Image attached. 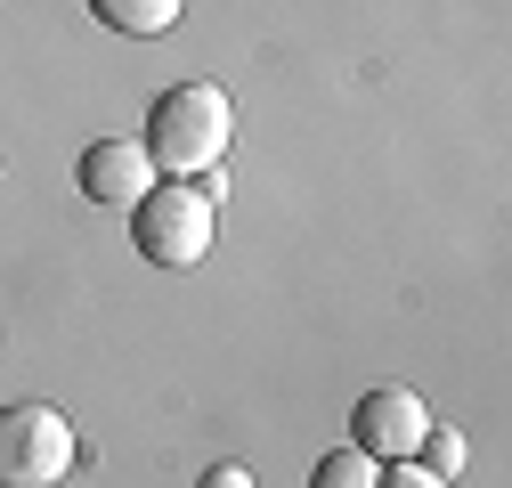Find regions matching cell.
Returning a JSON list of instances; mask_svg holds the SVG:
<instances>
[{
    "label": "cell",
    "instance_id": "obj_4",
    "mask_svg": "<svg viewBox=\"0 0 512 488\" xmlns=\"http://www.w3.org/2000/svg\"><path fill=\"white\" fill-rule=\"evenodd\" d=\"M423 432H431V407H423L407 383L366 391V399H358V415H350V448H366L374 464H407V456L423 448Z\"/></svg>",
    "mask_w": 512,
    "mask_h": 488
},
{
    "label": "cell",
    "instance_id": "obj_9",
    "mask_svg": "<svg viewBox=\"0 0 512 488\" xmlns=\"http://www.w3.org/2000/svg\"><path fill=\"white\" fill-rule=\"evenodd\" d=\"M382 488H447V480H439V472H423V464L407 456V464H382Z\"/></svg>",
    "mask_w": 512,
    "mask_h": 488
},
{
    "label": "cell",
    "instance_id": "obj_5",
    "mask_svg": "<svg viewBox=\"0 0 512 488\" xmlns=\"http://www.w3.org/2000/svg\"><path fill=\"white\" fill-rule=\"evenodd\" d=\"M74 179H82V196H90V204H114V212H131V204L155 188V155H147L139 139H90Z\"/></svg>",
    "mask_w": 512,
    "mask_h": 488
},
{
    "label": "cell",
    "instance_id": "obj_6",
    "mask_svg": "<svg viewBox=\"0 0 512 488\" xmlns=\"http://www.w3.org/2000/svg\"><path fill=\"white\" fill-rule=\"evenodd\" d=\"M90 9H98V25H106V33H122V41H155V33H171V25H179L187 0H90Z\"/></svg>",
    "mask_w": 512,
    "mask_h": 488
},
{
    "label": "cell",
    "instance_id": "obj_8",
    "mask_svg": "<svg viewBox=\"0 0 512 488\" xmlns=\"http://www.w3.org/2000/svg\"><path fill=\"white\" fill-rule=\"evenodd\" d=\"M415 464H423V472H439L447 488H456V472L472 464V456H464V432H439V423H431V432H423V448H415Z\"/></svg>",
    "mask_w": 512,
    "mask_h": 488
},
{
    "label": "cell",
    "instance_id": "obj_2",
    "mask_svg": "<svg viewBox=\"0 0 512 488\" xmlns=\"http://www.w3.org/2000/svg\"><path fill=\"white\" fill-rule=\"evenodd\" d=\"M74 456H82V440L57 407H41V399L0 407V488H57L74 472Z\"/></svg>",
    "mask_w": 512,
    "mask_h": 488
},
{
    "label": "cell",
    "instance_id": "obj_1",
    "mask_svg": "<svg viewBox=\"0 0 512 488\" xmlns=\"http://www.w3.org/2000/svg\"><path fill=\"white\" fill-rule=\"evenodd\" d=\"M228 139H236L228 90H212V82H179V90H163V98H155L147 139H139V147H147V155H155V171H171V179H204V171H220Z\"/></svg>",
    "mask_w": 512,
    "mask_h": 488
},
{
    "label": "cell",
    "instance_id": "obj_10",
    "mask_svg": "<svg viewBox=\"0 0 512 488\" xmlns=\"http://www.w3.org/2000/svg\"><path fill=\"white\" fill-rule=\"evenodd\" d=\"M204 488H252V472H244V464H212V472H204Z\"/></svg>",
    "mask_w": 512,
    "mask_h": 488
},
{
    "label": "cell",
    "instance_id": "obj_3",
    "mask_svg": "<svg viewBox=\"0 0 512 488\" xmlns=\"http://www.w3.org/2000/svg\"><path fill=\"white\" fill-rule=\"evenodd\" d=\"M131 220H139V253L163 261V269H196L212 253V196L196 179H155L131 204Z\"/></svg>",
    "mask_w": 512,
    "mask_h": 488
},
{
    "label": "cell",
    "instance_id": "obj_7",
    "mask_svg": "<svg viewBox=\"0 0 512 488\" xmlns=\"http://www.w3.org/2000/svg\"><path fill=\"white\" fill-rule=\"evenodd\" d=\"M309 488H382V464H374L366 448H350V440H342L326 464L309 472Z\"/></svg>",
    "mask_w": 512,
    "mask_h": 488
}]
</instances>
